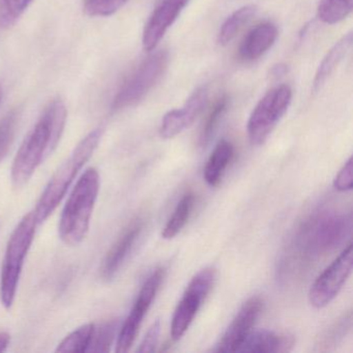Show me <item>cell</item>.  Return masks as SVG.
<instances>
[{"instance_id":"obj_18","label":"cell","mask_w":353,"mask_h":353,"mask_svg":"<svg viewBox=\"0 0 353 353\" xmlns=\"http://www.w3.org/2000/svg\"><path fill=\"white\" fill-rule=\"evenodd\" d=\"M256 11H257L256 6L248 5L233 12L221 26L218 36L219 44L222 46L229 44L236 37L243 26L255 15Z\"/></svg>"},{"instance_id":"obj_11","label":"cell","mask_w":353,"mask_h":353,"mask_svg":"<svg viewBox=\"0 0 353 353\" xmlns=\"http://www.w3.org/2000/svg\"><path fill=\"white\" fill-rule=\"evenodd\" d=\"M262 307H263V303L259 297H252L249 301H245L225 334H223L214 351L236 352V349L257 321Z\"/></svg>"},{"instance_id":"obj_17","label":"cell","mask_w":353,"mask_h":353,"mask_svg":"<svg viewBox=\"0 0 353 353\" xmlns=\"http://www.w3.org/2000/svg\"><path fill=\"white\" fill-rule=\"evenodd\" d=\"M234 148L230 142L226 140L219 142L204 168V179L208 185L214 187L220 183L225 170L232 160Z\"/></svg>"},{"instance_id":"obj_12","label":"cell","mask_w":353,"mask_h":353,"mask_svg":"<svg viewBox=\"0 0 353 353\" xmlns=\"http://www.w3.org/2000/svg\"><path fill=\"white\" fill-rule=\"evenodd\" d=\"M188 3L189 0H163L152 12L144 28L142 37L144 50L152 51L157 48Z\"/></svg>"},{"instance_id":"obj_4","label":"cell","mask_w":353,"mask_h":353,"mask_svg":"<svg viewBox=\"0 0 353 353\" xmlns=\"http://www.w3.org/2000/svg\"><path fill=\"white\" fill-rule=\"evenodd\" d=\"M38 226L34 212H28L14 229L8 241L0 274V301L7 310L11 309L15 301L24 263Z\"/></svg>"},{"instance_id":"obj_3","label":"cell","mask_w":353,"mask_h":353,"mask_svg":"<svg viewBox=\"0 0 353 353\" xmlns=\"http://www.w3.org/2000/svg\"><path fill=\"white\" fill-rule=\"evenodd\" d=\"M103 130L96 129L74 148L69 158L59 166L47 183L34 210L38 225L43 224L57 210L79 171L90 161L102 139Z\"/></svg>"},{"instance_id":"obj_31","label":"cell","mask_w":353,"mask_h":353,"mask_svg":"<svg viewBox=\"0 0 353 353\" xmlns=\"http://www.w3.org/2000/svg\"><path fill=\"white\" fill-rule=\"evenodd\" d=\"M1 101H3V90L0 88V104H1Z\"/></svg>"},{"instance_id":"obj_24","label":"cell","mask_w":353,"mask_h":353,"mask_svg":"<svg viewBox=\"0 0 353 353\" xmlns=\"http://www.w3.org/2000/svg\"><path fill=\"white\" fill-rule=\"evenodd\" d=\"M34 0H0V28H13Z\"/></svg>"},{"instance_id":"obj_23","label":"cell","mask_w":353,"mask_h":353,"mask_svg":"<svg viewBox=\"0 0 353 353\" xmlns=\"http://www.w3.org/2000/svg\"><path fill=\"white\" fill-rule=\"evenodd\" d=\"M229 99L227 96L221 97L216 103L212 110L208 113L206 117L205 123L202 127L201 133H200L199 144L202 148H205L210 143L212 138L214 137L216 129L222 121L223 117L226 113L227 108H228Z\"/></svg>"},{"instance_id":"obj_20","label":"cell","mask_w":353,"mask_h":353,"mask_svg":"<svg viewBox=\"0 0 353 353\" xmlns=\"http://www.w3.org/2000/svg\"><path fill=\"white\" fill-rule=\"evenodd\" d=\"M353 10V0H320L317 15L325 24L339 23L346 19Z\"/></svg>"},{"instance_id":"obj_22","label":"cell","mask_w":353,"mask_h":353,"mask_svg":"<svg viewBox=\"0 0 353 353\" xmlns=\"http://www.w3.org/2000/svg\"><path fill=\"white\" fill-rule=\"evenodd\" d=\"M117 320H109L100 325L94 324L88 352H109L117 336Z\"/></svg>"},{"instance_id":"obj_30","label":"cell","mask_w":353,"mask_h":353,"mask_svg":"<svg viewBox=\"0 0 353 353\" xmlns=\"http://www.w3.org/2000/svg\"><path fill=\"white\" fill-rule=\"evenodd\" d=\"M285 73H286V67L285 65H279L272 69V75L276 76V77L284 75Z\"/></svg>"},{"instance_id":"obj_5","label":"cell","mask_w":353,"mask_h":353,"mask_svg":"<svg viewBox=\"0 0 353 353\" xmlns=\"http://www.w3.org/2000/svg\"><path fill=\"white\" fill-rule=\"evenodd\" d=\"M168 61V52L165 50L158 51L142 61L115 94L112 110H123L144 99L164 75Z\"/></svg>"},{"instance_id":"obj_10","label":"cell","mask_w":353,"mask_h":353,"mask_svg":"<svg viewBox=\"0 0 353 353\" xmlns=\"http://www.w3.org/2000/svg\"><path fill=\"white\" fill-rule=\"evenodd\" d=\"M208 100V86H200L181 109H174L164 115L160 125L161 137L171 139L191 127L206 106Z\"/></svg>"},{"instance_id":"obj_19","label":"cell","mask_w":353,"mask_h":353,"mask_svg":"<svg viewBox=\"0 0 353 353\" xmlns=\"http://www.w3.org/2000/svg\"><path fill=\"white\" fill-rule=\"evenodd\" d=\"M195 203V195L192 192H188L183 196L181 201L177 203L172 216L169 219L167 224L163 229L162 236L165 239H171L176 236L183 227L187 224L192 210Z\"/></svg>"},{"instance_id":"obj_14","label":"cell","mask_w":353,"mask_h":353,"mask_svg":"<svg viewBox=\"0 0 353 353\" xmlns=\"http://www.w3.org/2000/svg\"><path fill=\"white\" fill-rule=\"evenodd\" d=\"M278 39V28L270 22L258 24L252 28L239 47V57L252 61L261 57L272 48Z\"/></svg>"},{"instance_id":"obj_29","label":"cell","mask_w":353,"mask_h":353,"mask_svg":"<svg viewBox=\"0 0 353 353\" xmlns=\"http://www.w3.org/2000/svg\"><path fill=\"white\" fill-rule=\"evenodd\" d=\"M11 342V336L8 332H0V353L7 351Z\"/></svg>"},{"instance_id":"obj_15","label":"cell","mask_w":353,"mask_h":353,"mask_svg":"<svg viewBox=\"0 0 353 353\" xmlns=\"http://www.w3.org/2000/svg\"><path fill=\"white\" fill-rule=\"evenodd\" d=\"M292 336L270 330L250 332L236 349V352H286L292 348Z\"/></svg>"},{"instance_id":"obj_2","label":"cell","mask_w":353,"mask_h":353,"mask_svg":"<svg viewBox=\"0 0 353 353\" xmlns=\"http://www.w3.org/2000/svg\"><path fill=\"white\" fill-rule=\"evenodd\" d=\"M99 192L100 174L96 168H88L78 179L59 219V239L65 245H80L88 236Z\"/></svg>"},{"instance_id":"obj_8","label":"cell","mask_w":353,"mask_h":353,"mask_svg":"<svg viewBox=\"0 0 353 353\" xmlns=\"http://www.w3.org/2000/svg\"><path fill=\"white\" fill-rule=\"evenodd\" d=\"M353 268V247H348L316 279L309 291L310 303L321 309L332 303L344 286Z\"/></svg>"},{"instance_id":"obj_25","label":"cell","mask_w":353,"mask_h":353,"mask_svg":"<svg viewBox=\"0 0 353 353\" xmlns=\"http://www.w3.org/2000/svg\"><path fill=\"white\" fill-rule=\"evenodd\" d=\"M20 114L17 110L8 113L0 121V162L7 157L13 145L19 125Z\"/></svg>"},{"instance_id":"obj_13","label":"cell","mask_w":353,"mask_h":353,"mask_svg":"<svg viewBox=\"0 0 353 353\" xmlns=\"http://www.w3.org/2000/svg\"><path fill=\"white\" fill-rule=\"evenodd\" d=\"M142 229L143 226L140 222L130 225L129 228H127L123 235L117 239V243L109 250L101 268V276L104 280H112L119 274L133 252L141 235Z\"/></svg>"},{"instance_id":"obj_26","label":"cell","mask_w":353,"mask_h":353,"mask_svg":"<svg viewBox=\"0 0 353 353\" xmlns=\"http://www.w3.org/2000/svg\"><path fill=\"white\" fill-rule=\"evenodd\" d=\"M127 3L128 0H84L83 10L90 17H109Z\"/></svg>"},{"instance_id":"obj_28","label":"cell","mask_w":353,"mask_h":353,"mask_svg":"<svg viewBox=\"0 0 353 353\" xmlns=\"http://www.w3.org/2000/svg\"><path fill=\"white\" fill-rule=\"evenodd\" d=\"M161 332V323L159 320H157L150 330L146 332L145 336L142 340L141 344H140L139 348H138V352L140 353H148L154 352L156 350L157 344L159 342V336H160Z\"/></svg>"},{"instance_id":"obj_1","label":"cell","mask_w":353,"mask_h":353,"mask_svg":"<svg viewBox=\"0 0 353 353\" xmlns=\"http://www.w3.org/2000/svg\"><path fill=\"white\" fill-rule=\"evenodd\" d=\"M67 115L65 103L59 98L46 107L14 159L11 169L14 188L21 189L28 185L39 166L54 152L65 131Z\"/></svg>"},{"instance_id":"obj_6","label":"cell","mask_w":353,"mask_h":353,"mask_svg":"<svg viewBox=\"0 0 353 353\" xmlns=\"http://www.w3.org/2000/svg\"><path fill=\"white\" fill-rule=\"evenodd\" d=\"M292 90L288 85L276 86L256 105L248 121L247 132L253 145H261L270 137L279 121L288 110Z\"/></svg>"},{"instance_id":"obj_16","label":"cell","mask_w":353,"mask_h":353,"mask_svg":"<svg viewBox=\"0 0 353 353\" xmlns=\"http://www.w3.org/2000/svg\"><path fill=\"white\" fill-rule=\"evenodd\" d=\"M352 43V32H349V34H345L342 39H340L328 50L324 59H322L319 67H318L317 72H316L313 81V92H317L321 90L326 80L334 73L339 63L343 61V59L346 57L347 53L350 50Z\"/></svg>"},{"instance_id":"obj_9","label":"cell","mask_w":353,"mask_h":353,"mask_svg":"<svg viewBox=\"0 0 353 353\" xmlns=\"http://www.w3.org/2000/svg\"><path fill=\"white\" fill-rule=\"evenodd\" d=\"M164 274L165 272L163 268H157L146 279L143 286L140 289L139 294L136 299L131 312L119 330V336H117V349H115L117 352H128L133 346L142 321H143L146 313L150 310V305L160 289Z\"/></svg>"},{"instance_id":"obj_27","label":"cell","mask_w":353,"mask_h":353,"mask_svg":"<svg viewBox=\"0 0 353 353\" xmlns=\"http://www.w3.org/2000/svg\"><path fill=\"white\" fill-rule=\"evenodd\" d=\"M334 189L340 192L351 191L353 188V162L352 158L345 163L343 168L339 171L334 181Z\"/></svg>"},{"instance_id":"obj_7","label":"cell","mask_w":353,"mask_h":353,"mask_svg":"<svg viewBox=\"0 0 353 353\" xmlns=\"http://www.w3.org/2000/svg\"><path fill=\"white\" fill-rule=\"evenodd\" d=\"M214 279L216 272L212 268H205L192 279L173 314L171 322V336L173 341H179L189 330L202 303L212 290Z\"/></svg>"},{"instance_id":"obj_21","label":"cell","mask_w":353,"mask_h":353,"mask_svg":"<svg viewBox=\"0 0 353 353\" xmlns=\"http://www.w3.org/2000/svg\"><path fill=\"white\" fill-rule=\"evenodd\" d=\"M94 323L84 324L68 334L57 348V352H88Z\"/></svg>"}]
</instances>
